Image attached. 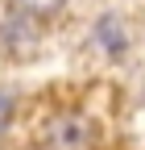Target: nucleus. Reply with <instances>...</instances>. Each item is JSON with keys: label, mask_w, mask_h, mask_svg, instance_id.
Returning <instances> with one entry per match:
<instances>
[{"label": "nucleus", "mask_w": 145, "mask_h": 150, "mask_svg": "<svg viewBox=\"0 0 145 150\" xmlns=\"http://www.w3.org/2000/svg\"><path fill=\"white\" fill-rule=\"evenodd\" d=\"M46 142H50V150H91L96 146V125L87 117H79V112H66V117L50 121Z\"/></svg>", "instance_id": "obj_1"}, {"label": "nucleus", "mask_w": 145, "mask_h": 150, "mask_svg": "<svg viewBox=\"0 0 145 150\" xmlns=\"http://www.w3.org/2000/svg\"><path fill=\"white\" fill-rule=\"evenodd\" d=\"M25 13H33V17H50V13H58L66 0H17Z\"/></svg>", "instance_id": "obj_2"}, {"label": "nucleus", "mask_w": 145, "mask_h": 150, "mask_svg": "<svg viewBox=\"0 0 145 150\" xmlns=\"http://www.w3.org/2000/svg\"><path fill=\"white\" fill-rule=\"evenodd\" d=\"M8 117H13V100L0 92V134H4V125H8Z\"/></svg>", "instance_id": "obj_3"}]
</instances>
